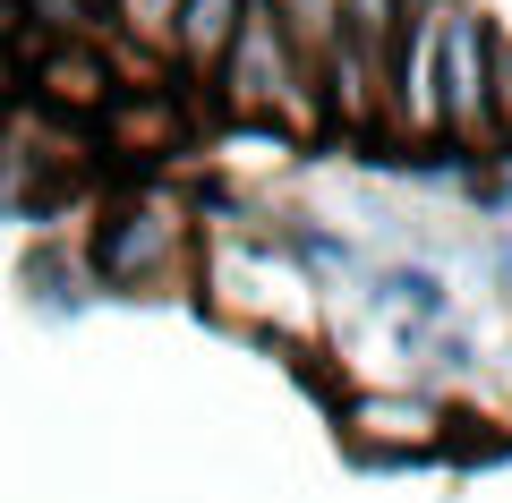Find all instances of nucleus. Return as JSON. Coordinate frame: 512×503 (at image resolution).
<instances>
[{
	"label": "nucleus",
	"mask_w": 512,
	"mask_h": 503,
	"mask_svg": "<svg viewBox=\"0 0 512 503\" xmlns=\"http://www.w3.org/2000/svg\"><path fill=\"white\" fill-rule=\"evenodd\" d=\"M231 18H239V0H188V9H180V43H188V60H214L222 43H231Z\"/></svg>",
	"instance_id": "obj_1"
}]
</instances>
